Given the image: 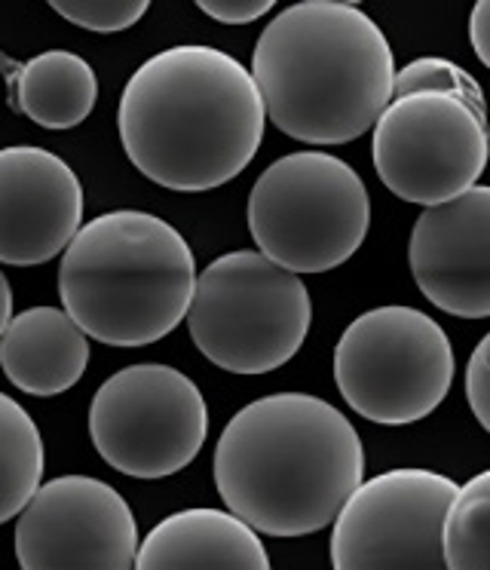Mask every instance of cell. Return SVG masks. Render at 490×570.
Instances as JSON below:
<instances>
[{
	"instance_id": "cell-8",
	"label": "cell",
	"mask_w": 490,
	"mask_h": 570,
	"mask_svg": "<svg viewBox=\"0 0 490 570\" xmlns=\"http://www.w3.org/2000/svg\"><path fill=\"white\" fill-rule=\"evenodd\" d=\"M89 439L110 470L166 479L190 466L208 439L203 390L178 368L141 362L110 374L89 402Z\"/></svg>"
},
{
	"instance_id": "cell-3",
	"label": "cell",
	"mask_w": 490,
	"mask_h": 570,
	"mask_svg": "<svg viewBox=\"0 0 490 570\" xmlns=\"http://www.w3.org/2000/svg\"><path fill=\"white\" fill-rule=\"evenodd\" d=\"M252 77L280 132L301 145H350L390 108L395 59L362 7L304 0L261 31Z\"/></svg>"
},
{
	"instance_id": "cell-7",
	"label": "cell",
	"mask_w": 490,
	"mask_h": 570,
	"mask_svg": "<svg viewBox=\"0 0 490 570\" xmlns=\"http://www.w3.org/2000/svg\"><path fill=\"white\" fill-rule=\"evenodd\" d=\"M453 372L448 332L404 304L355 316L334 347V384L343 402L383 426L429 417L451 393Z\"/></svg>"
},
{
	"instance_id": "cell-21",
	"label": "cell",
	"mask_w": 490,
	"mask_h": 570,
	"mask_svg": "<svg viewBox=\"0 0 490 570\" xmlns=\"http://www.w3.org/2000/svg\"><path fill=\"white\" fill-rule=\"evenodd\" d=\"M463 384L469 409L476 414V421L490 433V332L472 350L469 365H465Z\"/></svg>"
},
{
	"instance_id": "cell-11",
	"label": "cell",
	"mask_w": 490,
	"mask_h": 570,
	"mask_svg": "<svg viewBox=\"0 0 490 570\" xmlns=\"http://www.w3.org/2000/svg\"><path fill=\"white\" fill-rule=\"evenodd\" d=\"M12 537L22 570H135L141 546L129 503L92 475L40 484Z\"/></svg>"
},
{
	"instance_id": "cell-23",
	"label": "cell",
	"mask_w": 490,
	"mask_h": 570,
	"mask_svg": "<svg viewBox=\"0 0 490 570\" xmlns=\"http://www.w3.org/2000/svg\"><path fill=\"white\" fill-rule=\"evenodd\" d=\"M469 40L478 62L490 68V0H478L469 13Z\"/></svg>"
},
{
	"instance_id": "cell-17",
	"label": "cell",
	"mask_w": 490,
	"mask_h": 570,
	"mask_svg": "<svg viewBox=\"0 0 490 570\" xmlns=\"http://www.w3.org/2000/svg\"><path fill=\"white\" fill-rule=\"evenodd\" d=\"M43 479V439L31 414L0 393V524L19 519Z\"/></svg>"
},
{
	"instance_id": "cell-22",
	"label": "cell",
	"mask_w": 490,
	"mask_h": 570,
	"mask_svg": "<svg viewBox=\"0 0 490 570\" xmlns=\"http://www.w3.org/2000/svg\"><path fill=\"white\" fill-rule=\"evenodd\" d=\"M196 7L220 26H248L273 10V0H199Z\"/></svg>"
},
{
	"instance_id": "cell-6",
	"label": "cell",
	"mask_w": 490,
	"mask_h": 570,
	"mask_svg": "<svg viewBox=\"0 0 490 570\" xmlns=\"http://www.w3.org/2000/svg\"><path fill=\"white\" fill-rule=\"evenodd\" d=\"M371 199L362 175L325 150H294L270 163L248 194L257 252L292 273H325L365 243Z\"/></svg>"
},
{
	"instance_id": "cell-24",
	"label": "cell",
	"mask_w": 490,
	"mask_h": 570,
	"mask_svg": "<svg viewBox=\"0 0 490 570\" xmlns=\"http://www.w3.org/2000/svg\"><path fill=\"white\" fill-rule=\"evenodd\" d=\"M12 323V288L10 279H7V273L0 271V341L7 335V328Z\"/></svg>"
},
{
	"instance_id": "cell-9",
	"label": "cell",
	"mask_w": 490,
	"mask_h": 570,
	"mask_svg": "<svg viewBox=\"0 0 490 570\" xmlns=\"http://www.w3.org/2000/svg\"><path fill=\"white\" fill-rule=\"evenodd\" d=\"M371 160L390 194L416 206H444L478 187L488 169V117L448 92L392 99L371 138Z\"/></svg>"
},
{
	"instance_id": "cell-12",
	"label": "cell",
	"mask_w": 490,
	"mask_h": 570,
	"mask_svg": "<svg viewBox=\"0 0 490 570\" xmlns=\"http://www.w3.org/2000/svg\"><path fill=\"white\" fill-rule=\"evenodd\" d=\"M84 227V185L59 154L0 148V264L37 267L65 255Z\"/></svg>"
},
{
	"instance_id": "cell-1",
	"label": "cell",
	"mask_w": 490,
	"mask_h": 570,
	"mask_svg": "<svg viewBox=\"0 0 490 570\" xmlns=\"http://www.w3.org/2000/svg\"><path fill=\"white\" fill-rule=\"evenodd\" d=\"M264 99L231 52L182 43L129 77L117 108L126 157L154 185L203 194L227 185L264 141Z\"/></svg>"
},
{
	"instance_id": "cell-5",
	"label": "cell",
	"mask_w": 490,
	"mask_h": 570,
	"mask_svg": "<svg viewBox=\"0 0 490 570\" xmlns=\"http://www.w3.org/2000/svg\"><path fill=\"white\" fill-rule=\"evenodd\" d=\"M313 323L304 279L239 248L196 276L187 328L196 350L231 374H267L297 356Z\"/></svg>"
},
{
	"instance_id": "cell-15",
	"label": "cell",
	"mask_w": 490,
	"mask_h": 570,
	"mask_svg": "<svg viewBox=\"0 0 490 570\" xmlns=\"http://www.w3.org/2000/svg\"><path fill=\"white\" fill-rule=\"evenodd\" d=\"M89 365V341L59 307H28L12 316L0 341V368L28 396H61L80 384Z\"/></svg>"
},
{
	"instance_id": "cell-2",
	"label": "cell",
	"mask_w": 490,
	"mask_h": 570,
	"mask_svg": "<svg viewBox=\"0 0 490 570\" xmlns=\"http://www.w3.org/2000/svg\"><path fill=\"white\" fill-rule=\"evenodd\" d=\"M227 512L267 537H310L337 521L365 482V448L350 417L310 393L248 402L215 445Z\"/></svg>"
},
{
	"instance_id": "cell-18",
	"label": "cell",
	"mask_w": 490,
	"mask_h": 570,
	"mask_svg": "<svg viewBox=\"0 0 490 570\" xmlns=\"http://www.w3.org/2000/svg\"><path fill=\"white\" fill-rule=\"evenodd\" d=\"M448 570H490V470L460 484L444 521Z\"/></svg>"
},
{
	"instance_id": "cell-10",
	"label": "cell",
	"mask_w": 490,
	"mask_h": 570,
	"mask_svg": "<svg viewBox=\"0 0 490 570\" xmlns=\"http://www.w3.org/2000/svg\"><path fill=\"white\" fill-rule=\"evenodd\" d=\"M460 484L435 470L380 472L362 482L331 531L334 570H448L444 521Z\"/></svg>"
},
{
	"instance_id": "cell-19",
	"label": "cell",
	"mask_w": 490,
	"mask_h": 570,
	"mask_svg": "<svg viewBox=\"0 0 490 570\" xmlns=\"http://www.w3.org/2000/svg\"><path fill=\"white\" fill-rule=\"evenodd\" d=\"M414 92H448V96L463 99L465 105H472L478 114L488 117V99H484L481 83L465 71L463 65L451 62V59L423 56V59H414V62L399 68L395 83H392V99L414 96Z\"/></svg>"
},
{
	"instance_id": "cell-20",
	"label": "cell",
	"mask_w": 490,
	"mask_h": 570,
	"mask_svg": "<svg viewBox=\"0 0 490 570\" xmlns=\"http://www.w3.org/2000/svg\"><path fill=\"white\" fill-rule=\"evenodd\" d=\"M52 10L71 26L98 31V35H114L141 22V16L150 7L147 0H56Z\"/></svg>"
},
{
	"instance_id": "cell-14",
	"label": "cell",
	"mask_w": 490,
	"mask_h": 570,
	"mask_svg": "<svg viewBox=\"0 0 490 570\" xmlns=\"http://www.w3.org/2000/svg\"><path fill=\"white\" fill-rule=\"evenodd\" d=\"M135 570H273L255 528L227 509H182L150 528Z\"/></svg>"
},
{
	"instance_id": "cell-13",
	"label": "cell",
	"mask_w": 490,
	"mask_h": 570,
	"mask_svg": "<svg viewBox=\"0 0 490 570\" xmlns=\"http://www.w3.org/2000/svg\"><path fill=\"white\" fill-rule=\"evenodd\" d=\"M408 267L429 304L460 320L490 316V185L423 209L408 243Z\"/></svg>"
},
{
	"instance_id": "cell-4",
	"label": "cell",
	"mask_w": 490,
	"mask_h": 570,
	"mask_svg": "<svg viewBox=\"0 0 490 570\" xmlns=\"http://www.w3.org/2000/svg\"><path fill=\"white\" fill-rule=\"evenodd\" d=\"M194 292V252L150 212H105L61 255L65 313L108 347H147L171 335L187 320Z\"/></svg>"
},
{
	"instance_id": "cell-16",
	"label": "cell",
	"mask_w": 490,
	"mask_h": 570,
	"mask_svg": "<svg viewBox=\"0 0 490 570\" xmlns=\"http://www.w3.org/2000/svg\"><path fill=\"white\" fill-rule=\"evenodd\" d=\"M10 77L12 108L43 129H74L96 108L98 77L77 52H40Z\"/></svg>"
}]
</instances>
